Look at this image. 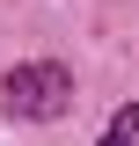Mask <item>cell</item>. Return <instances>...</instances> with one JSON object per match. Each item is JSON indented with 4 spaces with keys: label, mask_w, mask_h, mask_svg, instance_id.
<instances>
[{
    "label": "cell",
    "mask_w": 139,
    "mask_h": 146,
    "mask_svg": "<svg viewBox=\"0 0 139 146\" xmlns=\"http://www.w3.org/2000/svg\"><path fill=\"white\" fill-rule=\"evenodd\" d=\"M0 95H7L15 117L51 124V117H66V110H73V73H66V66H15Z\"/></svg>",
    "instance_id": "6da1fadb"
},
{
    "label": "cell",
    "mask_w": 139,
    "mask_h": 146,
    "mask_svg": "<svg viewBox=\"0 0 139 146\" xmlns=\"http://www.w3.org/2000/svg\"><path fill=\"white\" fill-rule=\"evenodd\" d=\"M103 146H139V102L110 117V131H103Z\"/></svg>",
    "instance_id": "7a4b0ae2"
}]
</instances>
